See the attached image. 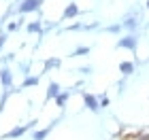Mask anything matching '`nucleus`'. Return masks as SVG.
I'll return each mask as SVG.
<instances>
[{"mask_svg": "<svg viewBox=\"0 0 149 140\" xmlns=\"http://www.w3.org/2000/svg\"><path fill=\"white\" fill-rule=\"evenodd\" d=\"M40 4H43V0H24V2L19 4V13H22V15H26V13L38 11Z\"/></svg>", "mask_w": 149, "mask_h": 140, "instance_id": "nucleus-2", "label": "nucleus"}, {"mask_svg": "<svg viewBox=\"0 0 149 140\" xmlns=\"http://www.w3.org/2000/svg\"><path fill=\"white\" fill-rule=\"evenodd\" d=\"M79 72H81V74H85V77H90L92 72H94V66H81Z\"/></svg>", "mask_w": 149, "mask_h": 140, "instance_id": "nucleus-17", "label": "nucleus"}, {"mask_svg": "<svg viewBox=\"0 0 149 140\" xmlns=\"http://www.w3.org/2000/svg\"><path fill=\"white\" fill-rule=\"evenodd\" d=\"M0 83H2L6 89L13 85V74H11V70L6 68V66H2V68H0Z\"/></svg>", "mask_w": 149, "mask_h": 140, "instance_id": "nucleus-6", "label": "nucleus"}, {"mask_svg": "<svg viewBox=\"0 0 149 140\" xmlns=\"http://www.w3.org/2000/svg\"><path fill=\"white\" fill-rule=\"evenodd\" d=\"M139 23H141V21H139V15H128L124 21H121V28L128 30L130 34H134V32L139 30Z\"/></svg>", "mask_w": 149, "mask_h": 140, "instance_id": "nucleus-3", "label": "nucleus"}, {"mask_svg": "<svg viewBox=\"0 0 149 140\" xmlns=\"http://www.w3.org/2000/svg\"><path fill=\"white\" fill-rule=\"evenodd\" d=\"M77 15H79V6L74 4V2H70V4L64 9V13H62L64 19H70V17H77Z\"/></svg>", "mask_w": 149, "mask_h": 140, "instance_id": "nucleus-7", "label": "nucleus"}, {"mask_svg": "<svg viewBox=\"0 0 149 140\" xmlns=\"http://www.w3.org/2000/svg\"><path fill=\"white\" fill-rule=\"evenodd\" d=\"M98 102H100V108H107V106L111 104V100L107 98V96H100V98H98Z\"/></svg>", "mask_w": 149, "mask_h": 140, "instance_id": "nucleus-18", "label": "nucleus"}, {"mask_svg": "<svg viewBox=\"0 0 149 140\" xmlns=\"http://www.w3.org/2000/svg\"><path fill=\"white\" fill-rule=\"evenodd\" d=\"M68 98H70V91H62V93L56 98V104L60 106V108H64V106H66V100H68Z\"/></svg>", "mask_w": 149, "mask_h": 140, "instance_id": "nucleus-11", "label": "nucleus"}, {"mask_svg": "<svg viewBox=\"0 0 149 140\" xmlns=\"http://www.w3.org/2000/svg\"><path fill=\"white\" fill-rule=\"evenodd\" d=\"M60 64H62V62H60L58 57H53V59H47V62H45V68L47 70H49V68H60Z\"/></svg>", "mask_w": 149, "mask_h": 140, "instance_id": "nucleus-15", "label": "nucleus"}, {"mask_svg": "<svg viewBox=\"0 0 149 140\" xmlns=\"http://www.w3.org/2000/svg\"><path fill=\"white\" fill-rule=\"evenodd\" d=\"M136 47H139V36H136V32H134V34H126L124 38H119V41H117V49L136 51Z\"/></svg>", "mask_w": 149, "mask_h": 140, "instance_id": "nucleus-1", "label": "nucleus"}, {"mask_svg": "<svg viewBox=\"0 0 149 140\" xmlns=\"http://www.w3.org/2000/svg\"><path fill=\"white\" fill-rule=\"evenodd\" d=\"M147 9H149V0H147Z\"/></svg>", "mask_w": 149, "mask_h": 140, "instance_id": "nucleus-22", "label": "nucleus"}, {"mask_svg": "<svg viewBox=\"0 0 149 140\" xmlns=\"http://www.w3.org/2000/svg\"><path fill=\"white\" fill-rule=\"evenodd\" d=\"M17 28H19V23H17V21H11V23H9V32H15Z\"/></svg>", "mask_w": 149, "mask_h": 140, "instance_id": "nucleus-19", "label": "nucleus"}, {"mask_svg": "<svg viewBox=\"0 0 149 140\" xmlns=\"http://www.w3.org/2000/svg\"><path fill=\"white\" fill-rule=\"evenodd\" d=\"M92 47H77V49L72 51V57H81V55H90Z\"/></svg>", "mask_w": 149, "mask_h": 140, "instance_id": "nucleus-12", "label": "nucleus"}, {"mask_svg": "<svg viewBox=\"0 0 149 140\" xmlns=\"http://www.w3.org/2000/svg\"><path fill=\"white\" fill-rule=\"evenodd\" d=\"M6 38H9L6 34H0V49H2V47H4V43H6Z\"/></svg>", "mask_w": 149, "mask_h": 140, "instance_id": "nucleus-21", "label": "nucleus"}, {"mask_svg": "<svg viewBox=\"0 0 149 140\" xmlns=\"http://www.w3.org/2000/svg\"><path fill=\"white\" fill-rule=\"evenodd\" d=\"M26 30H28L30 34H34V32L38 34V32L43 30V28H40V21H30V23H28V28H26Z\"/></svg>", "mask_w": 149, "mask_h": 140, "instance_id": "nucleus-14", "label": "nucleus"}, {"mask_svg": "<svg viewBox=\"0 0 149 140\" xmlns=\"http://www.w3.org/2000/svg\"><path fill=\"white\" fill-rule=\"evenodd\" d=\"M51 128H45V130H36L34 134H32V140H45L47 136H49Z\"/></svg>", "mask_w": 149, "mask_h": 140, "instance_id": "nucleus-10", "label": "nucleus"}, {"mask_svg": "<svg viewBox=\"0 0 149 140\" xmlns=\"http://www.w3.org/2000/svg\"><path fill=\"white\" fill-rule=\"evenodd\" d=\"M119 72L124 77H130L134 72V62H119Z\"/></svg>", "mask_w": 149, "mask_h": 140, "instance_id": "nucleus-9", "label": "nucleus"}, {"mask_svg": "<svg viewBox=\"0 0 149 140\" xmlns=\"http://www.w3.org/2000/svg\"><path fill=\"white\" fill-rule=\"evenodd\" d=\"M60 83H56V81H51L49 83V87H47V100H51V98H58L60 96Z\"/></svg>", "mask_w": 149, "mask_h": 140, "instance_id": "nucleus-8", "label": "nucleus"}, {"mask_svg": "<svg viewBox=\"0 0 149 140\" xmlns=\"http://www.w3.org/2000/svg\"><path fill=\"white\" fill-rule=\"evenodd\" d=\"M83 102L85 106L90 108L92 112H98L100 110V102H98V98L96 96H92V93H83Z\"/></svg>", "mask_w": 149, "mask_h": 140, "instance_id": "nucleus-5", "label": "nucleus"}, {"mask_svg": "<svg viewBox=\"0 0 149 140\" xmlns=\"http://www.w3.org/2000/svg\"><path fill=\"white\" fill-rule=\"evenodd\" d=\"M124 28H121V21L119 23H115V26H109V28H107V32H111V34H117V32H121Z\"/></svg>", "mask_w": 149, "mask_h": 140, "instance_id": "nucleus-16", "label": "nucleus"}, {"mask_svg": "<svg viewBox=\"0 0 149 140\" xmlns=\"http://www.w3.org/2000/svg\"><path fill=\"white\" fill-rule=\"evenodd\" d=\"M117 87H119V89H117L119 93H124V91H126V81H119V85H117Z\"/></svg>", "mask_w": 149, "mask_h": 140, "instance_id": "nucleus-20", "label": "nucleus"}, {"mask_svg": "<svg viewBox=\"0 0 149 140\" xmlns=\"http://www.w3.org/2000/svg\"><path fill=\"white\" fill-rule=\"evenodd\" d=\"M40 79L38 77H26V81L22 83V87H34V85H38Z\"/></svg>", "mask_w": 149, "mask_h": 140, "instance_id": "nucleus-13", "label": "nucleus"}, {"mask_svg": "<svg viewBox=\"0 0 149 140\" xmlns=\"http://www.w3.org/2000/svg\"><path fill=\"white\" fill-rule=\"evenodd\" d=\"M36 123H38V121H30V123H26V125H17V128H13V130H11L4 138H19V136H24L30 128H34Z\"/></svg>", "mask_w": 149, "mask_h": 140, "instance_id": "nucleus-4", "label": "nucleus"}]
</instances>
